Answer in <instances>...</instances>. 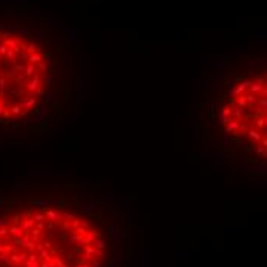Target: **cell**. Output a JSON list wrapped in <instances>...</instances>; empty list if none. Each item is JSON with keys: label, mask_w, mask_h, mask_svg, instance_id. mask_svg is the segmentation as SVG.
I'll return each mask as SVG.
<instances>
[{"label": "cell", "mask_w": 267, "mask_h": 267, "mask_svg": "<svg viewBox=\"0 0 267 267\" xmlns=\"http://www.w3.org/2000/svg\"><path fill=\"white\" fill-rule=\"evenodd\" d=\"M81 91L72 32L23 3L0 5V140H43L71 126Z\"/></svg>", "instance_id": "obj_1"}]
</instances>
